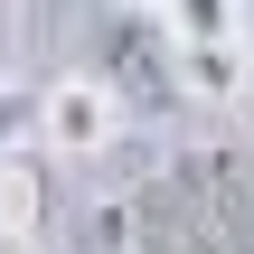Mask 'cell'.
I'll use <instances>...</instances> for the list:
<instances>
[{
	"label": "cell",
	"instance_id": "obj_2",
	"mask_svg": "<svg viewBox=\"0 0 254 254\" xmlns=\"http://www.w3.org/2000/svg\"><path fill=\"white\" fill-rule=\"evenodd\" d=\"M94 85L123 104V113H179L198 85H189V47H179V28L151 9H104V28H94Z\"/></svg>",
	"mask_w": 254,
	"mask_h": 254
},
{
	"label": "cell",
	"instance_id": "obj_3",
	"mask_svg": "<svg viewBox=\"0 0 254 254\" xmlns=\"http://www.w3.org/2000/svg\"><path fill=\"white\" fill-rule=\"evenodd\" d=\"M113 132H123V104H113L94 75L38 85V141H47L57 160H94V151H113Z\"/></svg>",
	"mask_w": 254,
	"mask_h": 254
},
{
	"label": "cell",
	"instance_id": "obj_7",
	"mask_svg": "<svg viewBox=\"0 0 254 254\" xmlns=\"http://www.w3.org/2000/svg\"><path fill=\"white\" fill-rule=\"evenodd\" d=\"M9 9H19V0H0V66H9Z\"/></svg>",
	"mask_w": 254,
	"mask_h": 254
},
{
	"label": "cell",
	"instance_id": "obj_4",
	"mask_svg": "<svg viewBox=\"0 0 254 254\" xmlns=\"http://www.w3.org/2000/svg\"><path fill=\"white\" fill-rule=\"evenodd\" d=\"M57 236V160H0V254H47Z\"/></svg>",
	"mask_w": 254,
	"mask_h": 254
},
{
	"label": "cell",
	"instance_id": "obj_6",
	"mask_svg": "<svg viewBox=\"0 0 254 254\" xmlns=\"http://www.w3.org/2000/svg\"><path fill=\"white\" fill-rule=\"evenodd\" d=\"M38 141V94H19V85H0V160H19Z\"/></svg>",
	"mask_w": 254,
	"mask_h": 254
},
{
	"label": "cell",
	"instance_id": "obj_5",
	"mask_svg": "<svg viewBox=\"0 0 254 254\" xmlns=\"http://www.w3.org/2000/svg\"><path fill=\"white\" fill-rule=\"evenodd\" d=\"M160 19L179 28V47H189V57H207V47H236V0H170Z\"/></svg>",
	"mask_w": 254,
	"mask_h": 254
},
{
	"label": "cell",
	"instance_id": "obj_1",
	"mask_svg": "<svg viewBox=\"0 0 254 254\" xmlns=\"http://www.w3.org/2000/svg\"><path fill=\"white\" fill-rule=\"evenodd\" d=\"M123 254H254V151L179 141L123 198Z\"/></svg>",
	"mask_w": 254,
	"mask_h": 254
}]
</instances>
